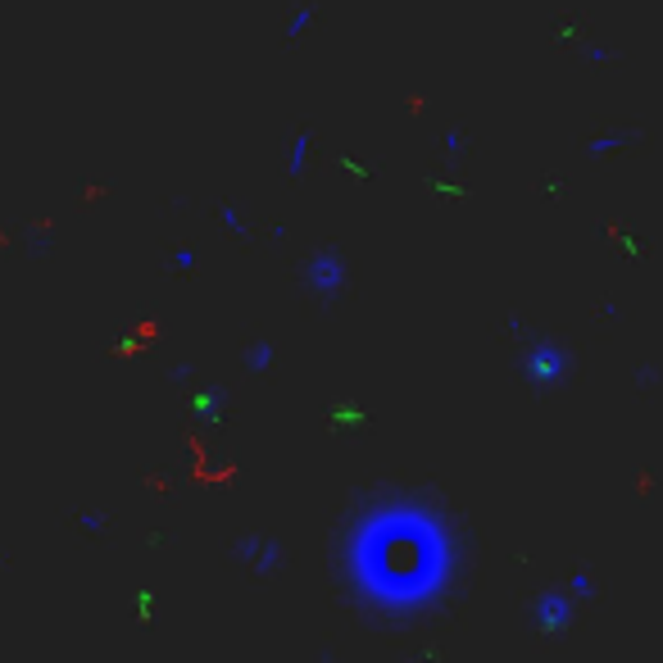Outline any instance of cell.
<instances>
[{"label":"cell","mask_w":663,"mask_h":663,"mask_svg":"<svg viewBox=\"0 0 663 663\" xmlns=\"http://www.w3.org/2000/svg\"><path fill=\"white\" fill-rule=\"evenodd\" d=\"M568 618H573V595L568 591H550L536 600V623H541L545 632H564Z\"/></svg>","instance_id":"obj_1"},{"label":"cell","mask_w":663,"mask_h":663,"mask_svg":"<svg viewBox=\"0 0 663 663\" xmlns=\"http://www.w3.org/2000/svg\"><path fill=\"white\" fill-rule=\"evenodd\" d=\"M568 368V355L559 346H541L527 355V377H536V382H559Z\"/></svg>","instance_id":"obj_2"}]
</instances>
